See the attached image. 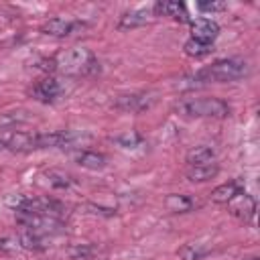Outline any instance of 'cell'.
I'll return each mask as SVG.
<instances>
[{"label":"cell","mask_w":260,"mask_h":260,"mask_svg":"<svg viewBox=\"0 0 260 260\" xmlns=\"http://www.w3.org/2000/svg\"><path fill=\"white\" fill-rule=\"evenodd\" d=\"M152 12L156 16H169L173 20H179V22H185L189 20V12L185 8L183 2H173V0H165V2H156L152 6Z\"/></svg>","instance_id":"11"},{"label":"cell","mask_w":260,"mask_h":260,"mask_svg":"<svg viewBox=\"0 0 260 260\" xmlns=\"http://www.w3.org/2000/svg\"><path fill=\"white\" fill-rule=\"evenodd\" d=\"M67 254H69L73 260H87V258H91V256L95 254V248L89 246V244H73V246L67 250Z\"/></svg>","instance_id":"22"},{"label":"cell","mask_w":260,"mask_h":260,"mask_svg":"<svg viewBox=\"0 0 260 260\" xmlns=\"http://www.w3.org/2000/svg\"><path fill=\"white\" fill-rule=\"evenodd\" d=\"M240 191H244V187H242V181H238V179H234V181H228V183H223V185H219V187H215L213 191H211V195H209V199L213 201V203H228L230 199H234Z\"/></svg>","instance_id":"13"},{"label":"cell","mask_w":260,"mask_h":260,"mask_svg":"<svg viewBox=\"0 0 260 260\" xmlns=\"http://www.w3.org/2000/svg\"><path fill=\"white\" fill-rule=\"evenodd\" d=\"M47 183L53 187V189H69L71 185H73V179H71V175H67V173H63V171H49L47 175Z\"/></svg>","instance_id":"21"},{"label":"cell","mask_w":260,"mask_h":260,"mask_svg":"<svg viewBox=\"0 0 260 260\" xmlns=\"http://www.w3.org/2000/svg\"><path fill=\"white\" fill-rule=\"evenodd\" d=\"M187 167H193V165H205V162H215V150L207 144H199V146H193L187 156Z\"/></svg>","instance_id":"16"},{"label":"cell","mask_w":260,"mask_h":260,"mask_svg":"<svg viewBox=\"0 0 260 260\" xmlns=\"http://www.w3.org/2000/svg\"><path fill=\"white\" fill-rule=\"evenodd\" d=\"M219 35V24L211 18H195L191 20V39L201 41V43H211Z\"/></svg>","instance_id":"8"},{"label":"cell","mask_w":260,"mask_h":260,"mask_svg":"<svg viewBox=\"0 0 260 260\" xmlns=\"http://www.w3.org/2000/svg\"><path fill=\"white\" fill-rule=\"evenodd\" d=\"M114 142H116L120 148H124V150H136V148H142V146L146 144L144 136H142L140 132H136V130L118 134V136L114 138Z\"/></svg>","instance_id":"17"},{"label":"cell","mask_w":260,"mask_h":260,"mask_svg":"<svg viewBox=\"0 0 260 260\" xmlns=\"http://www.w3.org/2000/svg\"><path fill=\"white\" fill-rule=\"evenodd\" d=\"M197 8L201 12H219V10H225L228 4L225 2H197Z\"/></svg>","instance_id":"23"},{"label":"cell","mask_w":260,"mask_h":260,"mask_svg":"<svg viewBox=\"0 0 260 260\" xmlns=\"http://www.w3.org/2000/svg\"><path fill=\"white\" fill-rule=\"evenodd\" d=\"M228 209L234 217L242 219V221H252L254 215H256V199L244 191H240L234 199H230L228 203Z\"/></svg>","instance_id":"6"},{"label":"cell","mask_w":260,"mask_h":260,"mask_svg":"<svg viewBox=\"0 0 260 260\" xmlns=\"http://www.w3.org/2000/svg\"><path fill=\"white\" fill-rule=\"evenodd\" d=\"M152 104H154V98L148 93H126V95H118V100L114 102L118 110L130 112V114H140L148 110Z\"/></svg>","instance_id":"7"},{"label":"cell","mask_w":260,"mask_h":260,"mask_svg":"<svg viewBox=\"0 0 260 260\" xmlns=\"http://www.w3.org/2000/svg\"><path fill=\"white\" fill-rule=\"evenodd\" d=\"M152 10L150 8H134V10H128L120 16L118 20V28L120 30H132V28H138V26H144L152 16Z\"/></svg>","instance_id":"10"},{"label":"cell","mask_w":260,"mask_h":260,"mask_svg":"<svg viewBox=\"0 0 260 260\" xmlns=\"http://www.w3.org/2000/svg\"><path fill=\"white\" fill-rule=\"evenodd\" d=\"M244 260H258V258H256V256H252V258H244Z\"/></svg>","instance_id":"27"},{"label":"cell","mask_w":260,"mask_h":260,"mask_svg":"<svg viewBox=\"0 0 260 260\" xmlns=\"http://www.w3.org/2000/svg\"><path fill=\"white\" fill-rule=\"evenodd\" d=\"M18 246L24 248V250H43L45 248L43 236H39L35 232H28V230H22L18 234Z\"/></svg>","instance_id":"19"},{"label":"cell","mask_w":260,"mask_h":260,"mask_svg":"<svg viewBox=\"0 0 260 260\" xmlns=\"http://www.w3.org/2000/svg\"><path fill=\"white\" fill-rule=\"evenodd\" d=\"M6 148V144H4V140H2V136H0V150H4Z\"/></svg>","instance_id":"26"},{"label":"cell","mask_w":260,"mask_h":260,"mask_svg":"<svg viewBox=\"0 0 260 260\" xmlns=\"http://www.w3.org/2000/svg\"><path fill=\"white\" fill-rule=\"evenodd\" d=\"M87 209H93V213H100V215H106V217L116 215V211H114V209H108V207H95V205H87Z\"/></svg>","instance_id":"25"},{"label":"cell","mask_w":260,"mask_h":260,"mask_svg":"<svg viewBox=\"0 0 260 260\" xmlns=\"http://www.w3.org/2000/svg\"><path fill=\"white\" fill-rule=\"evenodd\" d=\"M20 246H18V240H12V238H0V254H12L16 252Z\"/></svg>","instance_id":"24"},{"label":"cell","mask_w":260,"mask_h":260,"mask_svg":"<svg viewBox=\"0 0 260 260\" xmlns=\"http://www.w3.org/2000/svg\"><path fill=\"white\" fill-rule=\"evenodd\" d=\"M197 205V201L191 195H179V193H171L165 197V207L171 213H187Z\"/></svg>","instance_id":"14"},{"label":"cell","mask_w":260,"mask_h":260,"mask_svg":"<svg viewBox=\"0 0 260 260\" xmlns=\"http://www.w3.org/2000/svg\"><path fill=\"white\" fill-rule=\"evenodd\" d=\"M248 73V63L240 57H230V59H221L215 61L209 67L199 69L191 79V85H199V83H225V81H236L242 79Z\"/></svg>","instance_id":"2"},{"label":"cell","mask_w":260,"mask_h":260,"mask_svg":"<svg viewBox=\"0 0 260 260\" xmlns=\"http://www.w3.org/2000/svg\"><path fill=\"white\" fill-rule=\"evenodd\" d=\"M183 49H185V53H187L189 57H195V59H199V57H205V55H209V53L213 51V45H211V43H201V41L189 39V41H185Z\"/></svg>","instance_id":"18"},{"label":"cell","mask_w":260,"mask_h":260,"mask_svg":"<svg viewBox=\"0 0 260 260\" xmlns=\"http://www.w3.org/2000/svg\"><path fill=\"white\" fill-rule=\"evenodd\" d=\"M83 24L77 22V20H69V18H51L47 20L43 26H41V32L43 35H49V37H69L73 35L75 30H79Z\"/></svg>","instance_id":"9"},{"label":"cell","mask_w":260,"mask_h":260,"mask_svg":"<svg viewBox=\"0 0 260 260\" xmlns=\"http://www.w3.org/2000/svg\"><path fill=\"white\" fill-rule=\"evenodd\" d=\"M63 85H61V81L57 79V77H51V75H47V77H43L41 81H37L35 85H32V89H30V95L37 100V102H43V104H53V102H57L61 95H63Z\"/></svg>","instance_id":"4"},{"label":"cell","mask_w":260,"mask_h":260,"mask_svg":"<svg viewBox=\"0 0 260 260\" xmlns=\"http://www.w3.org/2000/svg\"><path fill=\"white\" fill-rule=\"evenodd\" d=\"M219 173V167L217 162H205V165H193V167H187L185 175L191 183H205V181H211L215 175Z\"/></svg>","instance_id":"12"},{"label":"cell","mask_w":260,"mask_h":260,"mask_svg":"<svg viewBox=\"0 0 260 260\" xmlns=\"http://www.w3.org/2000/svg\"><path fill=\"white\" fill-rule=\"evenodd\" d=\"M4 144L12 152H28L37 150V132H24V130H10L2 136Z\"/></svg>","instance_id":"5"},{"label":"cell","mask_w":260,"mask_h":260,"mask_svg":"<svg viewBox=\"0 0 260 260\" xmlns=\"http://www.w3.org/2000/svg\"><path fill=\"white\" fill-rule=\"evenodd\" d=\"M55 71L63 75H93L100 71V61L89 49L73 47L57 53L53 57Z\"/></svg>","instance_id":"1"},{"label":"cell","mask_w":260,"mask_h":260,"mask_svg":"<svg viewBox=\"0 0 260 260\" xmlns=\"http://www.w3.org/2000/svg\"><path fill=\"white\" fill-rule=\"evenodd\" d=\"M209 252H211V250L205 248V246H201V244H185V246L179 250V256H181V260H201V258H205Z\"/></svg>","instance_id":"20"},{"label":"cell","mask_w":260,"mask_h":260,"mask_svg":"<svg viewBox=\"0 0 260 260\" xmlns=\"http://www.w3.org/2000/svg\"><path fill=\"white\" fill-rule=\"evenodd\" d=\"M177 112L191 118H225L230 114V106L219 98H199L181 102Z\"/></svg>","instance_id":"3"},{"label":"cell","mask_w":260,"mask_h":260,"mask_svg":"<svg viewBox=\"0 0 260 260\" xmlns=\"http://www.w3.org/2000/svg\"><path fill=\"white\" fill-rule=\"evenodd\" d=\"M75 162L89 171H100L106 167V156L95 150H79L75 152Z\"/></svg>","instance_id":"15"}]
</instances>
